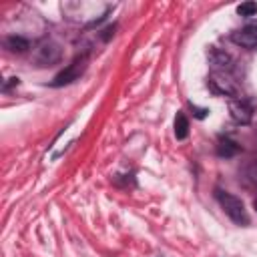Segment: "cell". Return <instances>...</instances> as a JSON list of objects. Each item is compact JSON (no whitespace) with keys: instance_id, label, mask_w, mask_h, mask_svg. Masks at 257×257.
<instances>
[{"instance_id":"6da1fadb","label":"cell","mask_w":257,"mask_h":257,"mask_svg":"<svg viewBox=\"0 0 257 257\" xmlns=\"http://www.w3.org/2000/svg\"><path fill=\"white\" fill-rule=\"evenodd\" d=\"M217 199L223 207V211L229 215V219L237 225H247L249 223V215H247V209L243 205V201L227 191H217Z\"/></svg>"},{"instance_id":"5b68a950","label":"cell","mask_w":257,"mask_h":257,"mask_svg":"<svg viewBox=\"0 0 257 257\" xmlns=\"http://www.w3.org/2000/svg\"><path fill=\"white\" fill-rule=\"evenodd\" d=\"M58 58H60V48L56 42H44L36 52V60L40 64H54Z\"/></svg>"},{"instance_id":"3957f363","label":"cell","mask_w":257,"mask_h":257,"mask_svg":"<svg viewBox=\"0 0 257 257\" xmlns=\"http://www.w3.org/2000/svg\"><path fill=\"white\" fill-rule=\"evenodd\" d=\"M231 40L237 46H243V48H257V22L247 24L245 28L233 32L231 34Z\"/></svg>"},{"instance_id":"8fae6325","label":"cell","mask_w":257,"mask_h":257,"mask_svg":"<svg viewBox=\"0 0 257 257\" xmlns=\"http://www.w3.org/2000/svg\"><path fill=\"white\" fill-rule=\"evenodd\" d=\"M239 16H255L257 14V2H243L237 6Z\"/></svg>"},{"instance_id":"7c38bea8","label":"cell","mask_w":257,"mask_h":257,"mask_svg":"<svg viewBox=\"0 0 257 257\" xmlns=\"http://www.w3.org/2000/svg\"><path fill=\"white\" fill-rule=\"evenodd\" d=\"M245 177H247L253 185H257V161H253V163L245 169Z\"/></svg>"},{"instance_id":"52a82bcc","label":"cell","mask_w":257,"mask_h":257,"mask_svg":"<svg viewBox=\"0 0 257 257\" xmlns=\"http://www.w3.org/2000/svg\"><path fill=\"white\" fill-rule=\"evenodd\" d=\"M239 153V145L235 143V141H231V139H219V143H217V155L219 157H225V159H229V157H233V155H237Z\"/></svg>"},{"instance_id":"5bb4252c","label":"cell","mask_w":257,"mask_h":257,"mask_svg":"<svg viewBox=\"0 0 257 257\" xmlns=\"http://www.w3.org/2000/svg\"><path fill=\"white\" fill-rule=\"evenodd\" d=\"M253 207H255V211H257V199H255V201H253Z\"/></svg>"},{"instance_id":"8992f818","label":"cell","mask_w":257,"mask_h":257,"mask_svg":"<svg viewBox=\"0 0 257 257\" xmlns=\"http://www.w3.org/2000/svg\"><path fill=\"white\" fill-rule=\"evenodd\" d=\"M209 84H211V90L217 92V94L235 96V88L231 86V82H229V80H223L221 76H213V78L209 80Z\"/></svg>"},{"instance_id":"9c48e42d","label":"cell","mask_w":257,"mask_h":257,"mask_svg":"<svg viewBox=\"0 0 257 257\" xmlns=\"http://www.w3.org/2000/svg\"><path fill=\"white\" fill-rule=\"evenodd\" d=\"M6 48H10L12 52H24L30 48V44L22 36H10V38H6Z\"/></svg>"},{"instance_id":"277c9868","label":"cell","mask_w":257,"mask_h":257,"mask_svg":"<svg viewBox=\"0 0 257 257\" xmlns=\"http://www.w3.org/2000/svg\"><path fill=\"white\" fill-rule=\"evenodd\" d=\"M229 112H231V118L235 122H239V124H249L251 122V116H253L251 106L245 100H241V98H233L229 102Z\"/></svg>"},{"instance_id":"30bf717a","label":"cell","mask_w":257,"mask_h":257,"mask_svg":"<svg viewBox=\"0 0 257 257\" xmlns=\"http://www.w3.org/2000/svg\"><path fill=\"white\" fill-rule=\"evenodd\" d=\"M209 60H211V64H217V66H227V64L231 62V56H229L227 52H223V50L213 48V50L209 52Z\"/></svg>"},{"instance_id":"4fadbf2b","label":"cell","mask_w":257,"mask_h":257,"mask_svg":"<svg viewBox=\"0 0 257 257\" xmlns=\"http://www.w3.org/2000/svg\"><path fill=\"white\" fill-rule=\"evenodd\" d=\"M191 108L195 110V116H197V118H205V116L209 114V108H195L193 104H191Z\"/></svg>"},{"instance_id":"ba28073f","label":"cell","mask_w":257,"mask_h":257,"mask_svg":"<svg viewBox=\"0 0 257 257\" xmlns=\"http://www.w3.org/2000/svg\"><path fill=\"white\" fill-rule=\"evenodd\" d=\"M187 135H189V120H187L185 112H177V116H175V137L179 141H183V139H187Z\"/></svg>"},{"instance_id":"7a4b0ae2","label":"cell","mask_w":257,"mask_h":257,"mask_svg":"<svg viewBox=\"0 0 257 257\" xmlns=\"http://www.w3.org/2000/svg\"><path fill=\"white\" fill-rule=\"evenodd\" d=\"M84 66H86V56H78V58H76L72 64H68V66L62 70V72H58L50 84H52V86H62V84H68V82L76 80V78L82 74Z\"/></svg>"}]
</instances>
